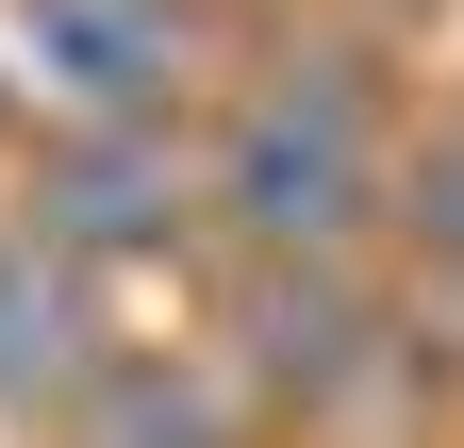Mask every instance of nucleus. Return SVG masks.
Segmentation results:
<instances>
[{"mask_svg":"<svg viewBox=\"0 0 464 448\" xmlns=\"http://www.w3.org/2000/svg\"><path fill=\"white\" fill-rule=\"evenodd\" d=\"M382 100H365V67H299L282 50L266 83H232L216 100V150H199V216L232 249H365L382 233Z\"/></svg>","mask_w":464,"mask_h":448,"instance_id":"obj_1","label":"nucleus"},{"mask_svg":"<svg viewBox=\"0 0 464 448\" xmlns=\"http://www.w3.org/2000/svg\"><path fill=\"white\" fill-rule=\"evenodd\" d=\"M183 216H199V150H183V117H50L17 233L67 249V266H116V249H166Z\"/></svg>","mask_w":464,"mask_h":448,"instance_id":"obj_2","label":"nucleus"},{"mask_svg":"<svg viewBox=\"0 0 464 448\" xmlns=\"http://www.w3.org/2000/svg\"><path fill=\"white\" fill-rule=\"evenodd\" d=\"M232 349H249V399L348 415V399L382 382V299L348 283V249H249V283H232Z\"/></svg>","mask_w":464,"mask_h":448,"instance_id":"obj_3","label":"nucleus"},{"mask_svg":"<svg viewBox=\"0 0 464 448\" xmlns=\"http://www.w3.org/2000/svg\"><path fill=\"white\" fill-rule=\"evenodd\" d=\"M17 67L50 83V117H183L199 17L183 0H17Z\"/></svg>","mask_w":464,"mask_h":448,"instance_id":"obj_4","label":"nucleus"},{"mask_svg":"<svg viewBox=\"0 0 464 448\" xmlns=\"http://www.w3.org/2000/svg\"><path fill=\"white\" fill-rule=\"evenodd\" d=\"M50 432L67 448H232V382L199 349H83L50 382Z\"/></svg>","mask_w":464,"mask_h":448,"instance_id":"obj_5","label":"nucleus"},{"mask_svg":"<svg viewBox=\"0 0 464 448\" xmlns=\"http://www.w3.org/2000/svg\"><path fill=\"white\" fill-rule=\"evenodd\" d=\"M83 349H100V332H83V266L34 249V233H0V415H34Z\"/></svg>","mask_w":464,"mask_h":448,"instance_id":"obj_6","label":"nucleus"},{"mask_svg":"<svg viewBox=\"0 0 464 448\" xmlns=\"http://www.w3.org/2000/svg\"><path fill=\"white\" fill-rule=\"evenodd\" d=\"M382 200H415V249H431V266H464V133L415 166V183H382Z\"/></svg>","mask_w":464,"mask_h":448,"instance_id":"obj_7","label":"nucleus"}]
</instances>
